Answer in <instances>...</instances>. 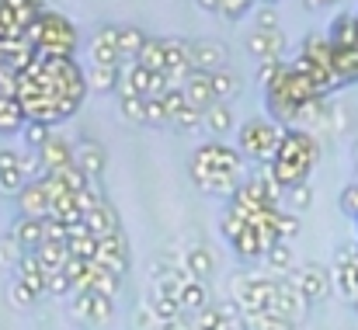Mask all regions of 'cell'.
<instances>
[{
    "label": "cell",
    "mask_w": 358,
    "mask_h": 330,
    "mask_svg": "<svg viewBox=\"0 0 358 330\" xmlns=\"http://www.w3.org/2000/svg\"><path fill=\"white\" fill-rule=\"evenodd\" d=\"M278 233H282V240L289 243V240L299 233V216H292V213H289V216H278Z\"/></svg>",
    "instance_id": "obj_46"
},
{
    "label": "cell",
    "mask_w": 358,
    "mask_h": 330,
    "mask_svg": "<svg viewBox=\"0 0 358 330\" xmlns=\"http://www.w3.org/2000/svg\"><path fill=\"white\" fill-rule=\"evenodd\" d=\"M282 139H285V132L268 118H247L240 125V153H247V157H257V160L271 164Z\"/></svg>",
    "instance_id": "obj_3"
},
{
    "label": "cell",
    "mask_w": 358,
    "mask_h": 330,
    "mask_svg": "<svg viewBox=\"0 0 358 330\" xmlns=\"http://www.w3.org/2000/svg\"><path fill=\"white\" fill-rule=\"evenodd\" d=\"M306 306H310V303L292 289V282H289V278H278V292H275V306H271V313H278V317L299 324V320L306 317Z\"/></svg>",
    "instance_id": "obj_13"
},
{
    "label": "cell",
    "mask_w": 358,
    "mask_h": 330,
    "mask_svg": "<svg viewBox=\"0 0 358 330\" xmlns=\"http://www.w3.org/2000/svg\"><path fill=\"white\" fill-rule=\"evenodd\" d=\"M7 296H10V306L14 310H31V303L38 299L24 282H17V278H10V289H7Z\"/></svg>",
    "instance_id": "obj_39"
},
{
    "label": "cell",
    "mask_w": 358,
    "mask_h": 330,
    "mask_svg": "<svg viewBox=\"0 0 358 330\" xmlns=\"http://www.w3.org/2000/svg\"><path fill=\"white\" fill-rule=\"evenodd\" d=\"M355 310H358V299H355Z\"/></svg>",
    "instance_id": "obj_52"
},
{
    "label": "cell",
    "mask_w": 358,
    "mask_h": 330,
    "mask_svg": "<svg viewBox=\"0 0 358 330\" xmlns=\"http://www.w3.org/2000/svg\"><path fill=\"white\" fill-rule=\"evenodd\" d=\"M209 80H213V94H216V101H234L240 94V77L234 73V70H216V73H209Z\"/></svg>",
    "instance_id": "obj_30"
},
{
    "label": "cell",
    "mask_w": 358,
    "mask_h": 330,
    "mask_svg": "<svg viewBox=\"0 0 358 330\" xmlns=\"http://www.w3.org/2000/svg\"><path fill=\"white\" fill-rule=\"evenodd\" d=\"M14 278L24 282L35 296H42V292H45V278H49V271H45V264L38 261L35 250H24V257H21L17 268H14Z\"/></svg>",
    "instance_id": "obj_16"
},
{
    "label": "cell",
    "mask_w": 358,
    "mask_h": 330,
    "mask_svg": "<svg viewBox=\"0 0 358 330\" xmlns=\"http://www.w3.org/2000/svg\"><path fill=\"white\" fill-rule=\"evenodd\" d=\"M143 45H146V35H143V28H136V24H119V52H122V63H125V59H139Z\"/></svg>",
    "instance_id": "obj_27"
},
{
    "label": "cell",
    "mask_w": 358,
    "mask_h": 330,
    "mask_svg": "<svg viewBox=\"0 0 358 330\" xmlns=\"http://www.w3.org/2000/svg\"><path fill=\"white\" fill-rule=\"evenodd\" d=\"M105 271H115V275H125L129 271V247L119 233H108V236H98V257H94Z\"/></svg>",
    "instance_id": "obj_8"
},
{
    "label": "cell",
    "mask_w": 358,
    "mask_h": 330,
    "mask_svg": "<svg viewBox=\"0 0 358 330\" xmlns=\"http://www.w3.org/2000/svg\"><path fill=\"white\" fill-rule=\"evenodd\" d=\"M303 59H310V63H317L324 70H334V45H331V38L327 35H310L303 42Z\"/></svg>",
    "instance_id": "obj_23"
},
{
    "label": "cell",
    "mask_w": 358,
    "mask_h": 330,
    "mask_svg": "<svg viewBox=\"0 0 358 330\" xmlns=\"http://www.w3.org/2000/svg\"><path fill=\"white\" fill-rule=\"evenodd\" d=\"M17 209H21V216L49 220V216H52V195H49V185H45L42 178L28 181V188L17 195Z\"/></svg>",
    "instance_id": "obj_6"
},
{
    "label": "cell",
    "mask_w": 358,
    "mask_h": 330,
    "mask_svg": "<svg viewBox=\"0 0 358 330\" xmlns=\"http://www.w3.org/2000/svg\"><path fill=\"white\" fill-rule=\"evenodd\" d=\"M285 278L292 282V289H296L306 303L324 299V296H327V289H331V278H327V271H324L320 264H299V268H292Z\"/></svg>",
    "instance_id": "obj_5"
},
{
    "label": "cell",
    "mask_w": 358,
    "mask_h": 330,
    "mask_svg": "<svg viewBox=\"0 0 358 330\" xmlns=\"http://www.w3.org/2000/svg\"><path fill=\"white\" fill-rule=\"evenodd\" d=\"M91 59L94 66H122L119 52V24H101L91 38Z\"/></svg>",
    "instance_id": "obj_7"
},
{
    "label": "cell",
    "mask_w": 358,
    "mask_h": 330,
    "mask_svg": "<svg viewBox=\"0 0 358 330\" xmlns=\"http://www.w3.org/2000/svg\"><path fill=\"white\" fill-rule=\"evenodd\" d=\"M181 87H185V98H188V105H192V108H199L202 115L216 105V94H213V80H209V73H202V70H192V73H188V80H185Z\"/></svg>",
    "instance_id": "obj_15"
},
{
    "label": "cell",
    "mask_w": 358,
    "mask_h": 330,
    "mask_svg": "<svg viewBox=\"0 0 358 330\" xmlns=\"http://www.w3.org/2000/svg\"><path fill=\"white\" fill-rule=\"evenodd\" d=\"M331 3H338V0H303L306 10H324V7H331Z\"/></svg>",
    "instance_id": "obj_50"
},
{
    "label": "cell",
    "mask_w": 358,
    "mask_h": 330,
    "mask_svg": "<svg viewBox=\"0 0 358 330\" xmlns=\"http://www.w3.org/2000/svg\"><path fill=\"white\" fill-rule=\"evenodd\" d=\"M254 330H292V320H285V317H278V313H257L254 320H247Z\"/></svg>",
    "instance_id": "obj_40"
},
{
    "label": "cell",
    "mask_w": 358,
    "mask_h": 330,
    "mask_svg": "<svg viewBox=\"0 0 358 330\" xmlns=\"http://www.w3.org/2000/svg\"><path fill=\"white\" fill-rule=\"evenodd\" d=\"M206 174H223V178H243V153L227 146V143H202L192 157V178H206Z\"/></svg>",
    "instance_id": "obj_2"
},
{
    "label": "cell",
    "mask_w": 358,
    "mask_h": 330,
    "mask_svg": "<svg viewBox=\"0 0 358 330\" xmlns=\"http://www.w3.org/2000/svg\"><path fill=\"white\" fill-rule=\"evenodd\" d=\"M338 289L348 299H358V247H345L338 254Z\"/></svg>",
    "instance_id": "obj_18"
},
{
    "label": "cell",
    "mask_w": 358,
    "mask_h": 330,
    "mask_svg": "<svg viewBox=\"0 0 358 330\" xmlns=\"http://www.w3.org/2000/svg\"><path fill=\"white\" fill-rule=\"evenodd\" d=\"M202 118H206V115H202V111H199V108H192V105H185V108L178 111V115H174V118H171V125H174V129H181V132H185V129H192V125H199V122H202Z\"/></svg>",
    "instance_id": "obj_44"
},
{
    "label": "cell",
    "mask_w": 358,
    "mask_h": 330,
    "mask_svg": "<svg viewBox=\"0 0 358 330\" xmlns=\"http://www.w3.org/2000/svg\"><path fill=\"white\" fill-rule=\"evenodd\" d=\"M119 108L129 122H146V98L139 94H119Z\"/></svg>",
    "instance_id": "obj_38"
},
{
    "label": "cell",
    "mask_w": 358,
    "mask_h": 330,
    "mask_svg": "<svg viewBox=\"0 0 358 330\" xmlns=\"http://www.w3.org/2000/svg\"><path fill=\"white\" fill-rule=\"evenodd\" d=\"M38 164H42V174H52V171H63L73 164V143L63 139V136H49V143L38 150Z\"/></svg>",
    "instance_id": "obj_12"
},
{
    "label": "cell",
    "mask_w": 358,
    "mask_h": 330,
    "mask_svg": "<svg viewBox=\"0 0 358 330\" xmlns=\"http://www.w3.org/2000/svg\"><path fill=\"white\" fill-rule=\"evenodd\" d=\"M70 313L84 324H108L115 317V299L101 296V292H73L70 299Z\"/></svg>",
    "instance_id": "obj_4"
},
{
    "label": "cell",
    "mask_w": 358,
    "mask_h": 330,
    "mask_svg": "<svg viewBox=\"0 0 358 330\" xmlns=\"http://www.w3.org/2000/svg\"><path fill=\"white\" fill-rule=\"evenodd\" d=\"M234 243V250H237L243 261H254V257H264V250H268V243H264V236H261V229L254 226V222L247 220V226L240 229L237 236L230 240Z\"/></svg>",
    "instance_id": "obj_19"
},
{
    "label": "cell",
    "mask_w": 358,
    "mask_h": 330,
    "mask_svg": "<svg viewBox=\"0 0 358 330\" xmlns=\"http://www.w3.org/2000/svg\"><path fill=\"white\" fill-rule=\"evenodd\" d=\"M331 45L334 49H352L358 45V14H338V21L331 24Z\"/></svg>",
    "instance_id": "obj_22"
},
{
    "label": "cell",
    "mask_w": 358,
    "mask_h": 330,
    "mask_svg": "<svg viewBox=\"0 0 358 330\" xmlns=\"http://www.w3.org/2000/svg\"><path fill=\"white\" fill-rule=\"evenodd\" d=\"M45 292H49V296H66V292H73V282L66 278V271H49Z\"/></svg>",
    "instance_id": "obj_43"
},
{
    "label": "cell",
    "mask_w": 358,
    "mask_h": 330,
    "mask_svg": "<svg viewBox=\"0 0 358 330\" xmlns=\"http://www.w3.org/2000/svg\"><path fill=\"white\" fill-rule=\"evenodd\" d=\"M317 157H320V143L306 129H289L275 160L268 164V171L282 188H289V185H299L310 178V171L317 167Z\"/></svg>",
    "instance_id": "obj_1"
},
{
    "label": "cell",
    "mask_w": 358,
    "mask_h": 330,
    "mask_svg": "<svg viewBox=\"0 0 358 330\" xmlns=\"http://www.w3.org/2000/svg\"><path fill=\"white\" fill-rule=\"evenodd\" d=\"M119 80H122V66H91V73H87V87L98 91V94L119 91Z\"/></svg>",
    "instance_id": "obj_28"
},
{
    "label": "cell",
    "mask_w": 358,
    "mask_h": 330,
    "mask_svg": "<svg viewBox=\"0 0 358 330\" xmlns=\"http://www.w3.org/2000/svg\"><path fill=\"white\" fill-rule=\"evenodd\" d=\"M73 164L94 181V178H101V171H105V150H101V143L98 139H77L73 143Z\"/></svg>",
    "instance_id": "obj_14"
},
{
    "label": "cell",
    "mask_w": 358,
    "mask_h": 330,
    "mask_svg": "<svg viewBox=\"0 0 358 330\" xmlns=\"http://www.w3.org/2000/svg\"><path fill=\"white\" fill-rule=\"evenodd\" d=\"M227 63V45L216 42V38H195L192 42V70H202V73H216L223 70Z\"/></svg>",
    "instance_id": "obj_9"
},
{
    "label": "cell",
    "mask_w": 358,
    "mask_h": 330,
    "mask_svg": "<svg viewBox=\"0 0 358 330\" xmlns=\"http://www.w3.org/2000/svg\"><path fill=\"white\" fill-rule=\"evenodd\" d=\"M45 178H49L52 185H59L63 192H70V195L87 192V188L94 185V181H91V178H87V174H84L77 164H70V167H63V171H52V174H45Z\"/></svg>",
    "instance_id": "obj_24"
},
{
    "label": "cell",
    "mask_w": 358,
    "mask_h": 330,
    "mask_svg": "<svg viewBox=\"0 0 358 330\" xmlns=\"http://www.w3.org/2000/svg\"><path fill=\"white\" fill-rule=\"evenodd\" d=\"M206 125H209L213 132H230V129H234V111H230V105L216 101L213 108L206 111Z\"/></svg>",
    "instance_id": "obj_33"
},
{
    "label": "cell",
    "mask_w": 358,
    "mask_h": 330,
    "mask_svg": "<svg viewBox=\"0 0 358 330\" xmlns=\"http://www.w3.org/2000/svg\"><path fill=\"white\" fill-rule=\"evenodd\" d=\"M247 49L250 56H257L261 63L264 59H282V49H285V35L278 28H254L247 35Z\"/></svg>",
    "instance_id": "obj_10"
},
{
    "label": "cell",
    "mask_w": 358,
    "mask_h": 330,
    "mask_svg": "<svg viewBox=\"0 0 358 330\" xmlns=\"http://www.w3.org/2000/svg\"><path fill=\"white\" fill-rule=\"evenodd\" d=\"M139 63H143L146 70H157V73H164V63H167L164 38H146V45H143V52H139Z\"/></svg>",
    "instance_id": "obj_32"
},
{
    "label": "cell",
    "mask_w": 358,
    "mask_h": 330,
    "mask_svg": "<svg viewBox=\"0 0 358 330\" xmlns=\"http://www.w3.org/2000/svg\"><path fill=\"white\" fill-rule=\"evenodd\" d=\"M178 306H181V313H185V317H199V313H206V310L213 306L209 285H206V282H199V278H188V282H185V289H181V296H178Z\"/></svg>",
    "instance_id": "obj_17"
},
{
    "label": "cell",
    "mask_w": 358,
    "mask_h": 330,
    "mask_svg": "<svg viewBox=\"0 0 358 330\" xmlns=\"http://www.w3.org/2000/svg\"><path fill=\"white\" fill-rule=\"evenodd\" d=\"M28 188V174L21 164V153L14 150H0V192L7 195H21Z\"/></svg>",
    "instance_id": "obj_11"
},
{
    "label": "cell",
    "mask_w": 358,
    "mask_h": 330,
    "mask_svg": "<svg viewBox=\"0 0 358 330\" xmlns=\"http://www.w3.org/2000/svg\"><path fill=\"white\" fill-rule=\"evenodd\" d=\"M264 261H268V268L271 271H292L296 268V254H292V247L282 240V243H271L268 250H264Z\"/></svg>",
    "instance_id": "obj_31"
},
{
    "label": "cell",
    "mask_w": 358,
    "mask_h": 330,
    "mask_svg": "<svg viewBox=\"0 0 358 330\" xmlns=\"http://www.w3.org/2000/svg\"><path fill=\"white\" fill-rule=\"evenodd\" d=\"M21 257H24V247L17 243V236H14V233H3V236H0V264L17 268Z\"/></svg>",
    "instance_id": "obj_37"
},
{
    "label": "cell",
    "mask_w": 358,
    "mask_h": 330,
    "mask_svg": "<svg viewBox=\"0 0 358 330\" xmlns=\"http://www.w3.org/2000/svg\"><path fill=\"white\" fill-rule=\"evenodd\" d=\"M35 254H38V261L45 264V271H63L66 261L73 257V254H70V243H52V240H45Z\"/></svg>",
    "instance_id": "obj_29"
},
{
    "label": "cell",
    "mask_w": 358,
    "mask_h": 330,
    "mask_svg": "<svg viewBox=\"0 0 358 330\" xmlns=\"http://www.w3.org/2000/svg\"><path fill=\"white\" fill-rule=\"evenodd\" d=\"M17 84H21V73L7 63H0V98H17Z\"/></svg>",
    "instance_id": "obj_41"
},
{
    "label": "cell",
    "mask_w": 358,
    "mask_h": 330,
    "mask_svg": "<svg viewBox=\"0 0 358 330\" xmlns=\"http://www.w3.org/2000/svg\"><path fill=\"white\" fill-rule=\"evenodd\" d=\"M84 222H87V229L94 233V236H108V233H119V213L108 206V202H101L94 213H87L84 216Z\"/></svg>",
    "instance_id": "obj_26"
},
{
    "label": "cell",
    "mask_w": 358,
    "mask_h": 330,
    "mask_svg": "<svg viewBox=\"0 0 358 330\" xmlns=\"http://www.w3.org/2000/svg\"><path fill=\"white\" fill-rule=\"evenodd\" d=\"M341 206H345V213L358 216V185H348V188H345V195H341Z\"/></svg>",
    "instance_id": "obj_48"
},
{
    "label": "cell",
    "mask_w": 358,
    "mask_h": 330,
    "mask_svg": "<svg viewBox=\"0 0 358 330\" xmlns=\"http://www.w3.org/2000/svg\"><path fill=\"white\" fill-rule=\"evenodd\" d=\"M213 268H216V257H213V250H209L206 243H195V247L185 250V271H188L192 278L206 282V278L213 275Z\"/></svg>",
    "instance_id": "obj_20"
},
{
    "label": "cell",
    "mask_w": 358,
    "mask_h": 330,
    "mask_svg": "<svg viewBox=\"0 0 358 330\" xmlns=\"http://www.w3.org/2000/svg\"><path fill=\"white\" fill-rule=\"evenodd\" d=\"M285 202H289V209H292V213H303V209H310V202H313V192H310V185H306V181H299V185H289V188H285Z\"/></svg>",
    "instance_id": "obj_36"
},
{
    "label": "cell",
    "mask_w": 358,
    "mask_h": 330,
    "mask_svg": "<svg viewBox=\"0 0 358 330\" xmlns=\"http://www.w3.org/2000/svg\"><path fill=\"white\" fill-rule=\"evenodd\" d=\"M10 233L17 236V243H21L24 250H38V247L45 243V220L21 216V220L14 222V229H10Z\"/></svg>",
    "instance_id": "obj_21"
},
{
    "label": "cell",
    "mask_w": 358,
    "mask_h": 330,
    "mask_svg": "<svg viewBox=\"0 0 358 330\" xmlns=\"http://www.w3.org/2000/svg\"><path fill=\"white\" fill-rule=\"evenodd\" d=\"M136 327H153L157 330V317H153L150 303H146V306H136Z\"/></svg>",
    "instance_id": "obj_49"
},
{
    "label": "cell",
    "mask_w": 358,
    "mask_h": 330,
    "mask_svg": "<svg viewBox=\"0 0 358 330\" xmlns=\"http://www.w3.org/2000/svg\"><path fill=\"white\" fill-rule=\"evenodd\" d=\"M285 70H289V66H285L282 59H264V63H261V70H257V84H261L264 91H271V87L282 80V73H285Z\"/></svg>",
    "instance_id": "obj_35"
},
{
    "label": "cell",
    "mask_w": 358,
    "mask_h": 330,
    "mask_svg": "<svg viewBox=\"0 0 358 330\" xmlns=\"http://www.w3.org/2000/svg\"><path fill=\"white\" fill-rule=\"evenodd\" d=\"M164 122H171L164 98H146V125H164Z\"/></svg>",
    "instance_id": "obj_42"
},
{
    "label": "cell",
    "mask_w": 358,
    "mask_h": 330,
    "mask_svg": "<svg viewBox=\"0 0 358 330\" xmlns=\"http://www.w3.org/2000/svg\"><path fill=\"white\" fill-rule=\"evenodd\" d=\"M202 10H220V0H195Z\"/></svg>",
    "instance_id": "obj_51"
},
{
    "label": "cell",
    "mask_w": 358,
    "mask_h": 330,
    "mask_svg": "<svg viewBox=\"0 0 358 330\" xmlns=\"http://www.w3.org/2000/svg\"><path fill=\"white\" fill-rule=\"evenodd\" d=\"M254 0H220V10H227V17H243L250 10Z\"/></svg>",
    "instance_id": "obj_45"
},
{
    "label": "cell",
    "mask_w": 358,
    "mask_h": 330,
    "mask_svg": "<svg viewBox=\"0 0 358 330\" xmlns=\"http://www.w3.org/2000/svg\"><path fill=\"white\" fill-rule=\"evenodd\" d=\"M28 125V115L21 108L17 98H0V136H10V132H21Z\"/></svg>",
    "instance_id": "obj_25"
},
{
    "label": "cell",
    "mask_w": 358,
    "mask_h": 330,
    "mask_svg": "<svg viewBox=\"0 0 358 330\" xmlns=\"http://www.w3.org/2000/svg\"><path fill=\"white\" fill-rule=\"evenodd\" d=\"M21 136H24V146L38 153V150L49 143V136H52V132H49V125H45V122H31V118H28V125L21 129Z\"/></svg>",
    "instance_id": "obj_34"
},
{
    "label": "cell",
    "mask_w": 358,
    "mask_h": 330,
    "mask_svg": "<svg viewBox=\"0 0 358 330\" xmlns=\"http://www.w3.org/2000/svg\"><path fill=\"white\" fill-rule=\"evenodd\" d=\"M254 21H257V28H278V14H275V7H261V10L254 14Z\"/></svg>",
    "instance_id": "obj_47"
}]
</instances>
